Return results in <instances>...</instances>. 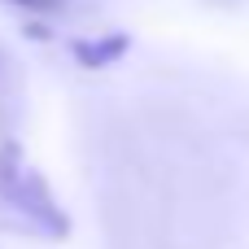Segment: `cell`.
I'll return each instance as SVG.
<instances>
[{
	"label": "cell",
	"instance_id": "obj_1",
	"mask_svg": "<svg viewBox=\"0 0 249 249\" xmlns=\"http://www.w3.org/2000/svg\"><path fill=\"white\" fill-rule=\"evenodd\" d=\"M0 210L9 219V228H18L26 236H39V241L70 236L66 210L57 206L48 179L31 166L22 144H0Z\"/></svg>",
	"mask_w": 249,
	"mask_h": 249
},
{
	"label": "cell",
	"instance_id": "obj_2",
	"mask_svg": "<svg viewBox=\"0 0 249 249\" xmlns=\"http://www.w3.org/2000/svg\"><path fill=\"white\" fill-rule=\"evenodd\" d=\"M131 48V35L123 31H109V35H96V39H74L70 53L83 70H105V66H118V57H127Z\"/></svg>",
	"mask_w": 249,
	"mask_h": 249
},
{
	"label": "cell",
	"instance_id": "obj_3",
	"mask_svg": "<svg viewBox=\"0 0 249 249\" xmlns=\"http://www.w3.org/2000/svg\"><path fill=\"white\" fill-rule=\"evenodd\" d=\"M9 4H18V9H31V13H48V9H57V0H9Z\"/></svg>",
	"mask_w": 249,
	"mask_h": 249
}]
</instances>
